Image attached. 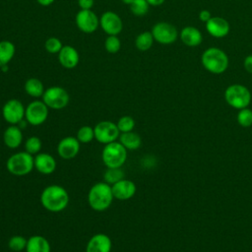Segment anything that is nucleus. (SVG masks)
<instances>
[{"label": "nucleus", "mask_w": 252, "mask_h": 252, "mask_svg": "<svg viewBox=\"0 0 252 252\" xmlns=\"http://www.w3.org/2000/svg\"><path fill=\"white\" fill-rule=\"evenodd\" d=\"M39 200L46 211L59 213L67 208L70 198L64 187L58 184H51L42 190Z\"/></svg>", "instance_id": "f257e3e1"}, {"label": "nucleus", "mask_w": 252, "mask_h": 252, "mask_svg": "<svg viewBox=\"0 0 252 252\" xmlns=\"http://www.w3.org/2000/svg\"><path fill=\"white\" fill-rule=\"evenodd\" d=\"M114 196L111 185L104 181L94 183L89 190L88 203L95 212L106 211L112 204Z\"/></svg>", "instance_id": "f03ea898"}, {"label": "nucleus", "mask_w": 252, "mask_h": 252, "mask_svg": "<svg viewBox=\"0 0 252 252\" xmlns=\"http://www.w3.org/2000/svg\"><path fill=\"white\" fill-rule=\"evenodd\" d=\"M201 63L208 72L215 75H220L227 70L229 59L227 54L222 49L216 46H211L202 53Z\"/></svg>", "instance_id": "7ed1b4c3"}, {"label": "nucleus", "mask_w": 252, "mask_h": 252, "mask_svg": "<svg viewBox=\"0 0 252 252\" xmlns=\"http://www.w3.org/2000/svg\"><path fill=\"white\" fill-rule=\"evenodd\" d=\"M6 168L12 175L25 176L34 169V156L26 151L15 153L8 158Z\"/></svg>", "instance_id": "20e7f679"}, {"label": "nucleus", "mask_w": 252, "mask_h": 252, "mask_svg": "<svg viewBox=\"0 0 252 252\" xmlns=\"http://www.w3.org/2000/svg\"><path fill=\"white\" fill-rule=\"evenodd\" d=\"M224 99L229 106L239 110L249 106L252 95L249 89L244 85L232 84L225 89Z\"/></svg>", "instance_id": "39448f33"}, {"label": "nucleus", "mask_w": 252, "mask_h": 252, "mask_svg": "<svg viewBox=\"0 0 252 252\" xmlns=\"http://www.w3.org/2000/svg\"><path fill=\"white\" fill-rule=\"evenodd\" d=\"M127 159V150L115 141L104 145L101 151V160L106 167H122Z\"/></svg>", "instance_id": "423d86ee"}, {"label": "nucleus", "mask_w": 252, "mask_h": 252, "mask_svg": "<svg viewBox=\"0 0 252 252\" xmlns=\"http://www.w3.org/2000/svg\"><path fill=\"white\" fill-rule=\"evenodd\" d=\"M42 101L49 109L60 110L65 108L70 100L68 92L59 86H53L45 89L42 96Z\"/></svg>", "instance_id": "0eeeda50"}, {"label": "nucleus", "mask_w": 252, "mask_h": 252, "mask_svg": "<svg viewBox=\"0 0 252 252\" xmlns=\"http://www.w3.org/2000/svg\"><path fill=\"white\" fill-rule=\"evenodd\" d=\"M49 113L48 106L41 100L35 99L28 104L25 111V119L32 126H39L43 124Z\"/></svg>", "instance_id": "6e6552de"}, {"label": "nucleus", "mask_w": 252, "mask_h": 252, "mask_svg": "<svg viewBox=\"0 0 252 252\" xmlns=\"http://www.w3.org/2000/svg\"><path fill=\"white\" fill-rule=\"evenodd\" d=\"M151 32L155 41L164 45L175 42L179 35L177 29L167 22H158L155 24Z\"/></svg>", "instance_id": "1a4fd4ad"}, {"label": "nucleus", "mask_w": 252, "mask_h": 252, "mask_svg": "<svg viewBox=\"0 0 252 252\" xmlns=\"http://www.w3.org/2000/svg\"><path fill=\"white\" fill-rule=\"evenodd\" d=\"M94 140L102 145H106L118 141L120 132L116 123L110 120H103L98 122L94 127Z\"/></svg>", "instance_id": "9d476101"}, {"label": "nucleus", "mask_w": 252, "mask_h": 252, "mask_svg": "<svg viewBox=\"0 0 252 252\" xmlns=\"http://www.w3.org/2000/svg\"><path fill=\"white\" fill-rule=\"evenodd\" d=\"M26 107L17 98L7 100L2 107V116L4 120L10 125H18L25 119Z\"/></svg>", "instance_id": "9b49d317"}, {"label": "nucleus", "mask_w": 252, "mask_h": 252, "mask_svg": "<svg viewBox=\"0 0 252 252\" xmlns=\"http://www.w3.org/2000/svg\"><path fill=\"white\" fill-rule=\"evenodd\" d=\"M75 22L78 29L85 33L94 32L99 26V19L92 10H80L75 17Z\"/></svg>", "instance_id": "f8f14e48"}, {"label": "nucleus", "mask_w": 252, "mask_h": 252, "mask_svg": "<svg viewBox=\"0 0 252 252\" xmlns=\"http://www.w3.org/2000/svg\"><path fill=\"white\" fill-rule=\"evenodd\" d=\"M99 26L108 35H118L123 29L120 16L112 11H106L99 18Z\"/></svg>", "instance_id": "ddd939ff"}, {"label": "nucleus", "mask_w": 252, "mask_h": 252, "mask_svg": "<svg viewBox=\"0 0 252 252\" xmlns=\"http://www.w3.org/2000/svg\"><path fill=\"white\" fill-rule=\"evenodd\" d=\"M81 143L74 136L62 138L57 145V154L63 159H72L79 154Z\"/></svg>", "instance_id": "4468645a"}, {"label": "nucleus", "mask_w": 252, "mask_h": 252, "mask_svg": "<svg viewBox=\"0 0 252 252\" xmlns=\"http://www.w3.org/2000/svg\"><path fill=\"white\" fill-rule=\"evenodd\" d=\"M206 31L208 33L216 38H222L229 33V23L222 17L213 16L206 23Z\"/></svg>", "instance_id": "2eb2a0df"}, {"label": "nucleus", "mask_w": 252, "mask_h": 252, "mask_svg": "<svg viewBox=\"0 0 252 252\" xmlns=\"http://www.w3.org/2000/svg\"><path fill=\"white\" fill-rule=\"evenodd\" d=\"M114 199L119 201H126L134 197L137 191L136 184L130 180L123 178L115 184L111 185Z\"/></svg>", "instance_id": "dca6fc26"}, {"label": "nucleus", "mask_w": 252, "mask_h": 252, "mask_svg": "<svg viewBox=\"0 0 252 252\" xmlns=\"http://www.w3.org/2000/svg\"><path fill=\"white\" fill-rule=\"evenodd\" d=\"M112 241L110 237L102 232L94 234L86 245V252H111Z\"/></svg>", "instance_id": "f3484780"}, {"label": "nucleus", "mask_w": 252, "mask_h": 252, "mask_svg": "<svg viewBox=\"0 0 252 252\" xmlns=\"http://www.w3.org/2000/svg\"><path fill=\"white\" fill-rule=\"evenodd\" d=\"M56 159L48 153H38L34 156V169L41 174L48 175L55 171Z\"/></svg>", "instance_id": "a211bd4d"}, {"label": "nucleus", "mask_w": 252, "mask_h": 252, "mask_svg": "<svg viewBox=\"0 0 252 252\" xmlns=\"http://www.w3.org/2000/svg\"><path fill=\"white\" fill-rule=\"evenodd\" d=\"M59 63L66 69L75 68L80 61L79 52L72 45H63L58 53Z\"/></svg>", "instance_id": "6ab92c4d"}, {"label": "nucleus", "mask_w": 252, "mask_h": 252, "mask_svg": "<svg viewBox=\"0 0 252 252\" xmlns=\"http://www.w3.org/2000/svg\"><path fill=\"white\" fill-rule=\"evenodd\" d=\"M3 142L9 149H18L23 142V132L18 125H9L3 133Z\"/></svg>", "instance_id": "aec40b11"}, {"label": "nucleus", "mask_w": 252, "mask_h": 252, "mask_svg": "<svg viewBox=\"0 0 252 252\" xmlns=\"http://www.w3.org/2000/svg\"><path fill=\"white\" fill-rule=\"evenodd\" d=\"M179 37L181 41L188 47H195L202 43L203 41V34L199 29L193 26L184 27L180 33Z\"/></svg>", "instance_id": "412c9836"}, {"label": "nucleus", "mask_w": 252, "mask_h": 252, "mask_svg": "<svg viewBox=\"0 0 252 252\" xmlns=\"http://www.w3.org/2000/svg\"><path fill=\"white\" fill-rule=\"evenodd\" d=\"M26 252H51L49 241L42 235H32L28 238Z\"/></svg>", "instance_id": "4be33fe9"}, {"label": "nucleus", "mask_w": 252, "mask_h": 252, "mask_svg": "<svg viewBox=\"0 0 252 252\" xmlns=\"http://www.w3.org/2000/svg\"><path fill=\"white\" fill-rule=\"evenodd\" d=\"M118 141L127 151H135L138 150L142 145V139L139 134L134 131L121 133Z\"/></svg>", "instance_id": "5701e85b"}, {"label": "nucleus", "mask_w": 252, "mask_h": 252, "mask_svg": "<svg viewBox=\"0 0 252 252\" xmlns=\"http://www.w3.org/2000/svg\"><path fill=\"white\" fill-rule=\"evenodd\" d=\"M25 92L32 97L38 98L41 97L45 89L43 83L37 78H30L26 81L24 86Z\"/></svg>", "instance_id": "b1692460"}, {"label": "nucleus", "mask_w": 252, "mask_h": 252, "mask_svg": "<svg viewBox=\"0 0 252 252\" xmlns=\"http://www.w3.org/2000/svg\"><path fill=\"white\" fill-rule=\"evenodd\" d=\"M16 52L15 44L10 40L0 41V68L8 65V63L13 59Z\"/></svg>", "instance_id": "393cba45"}, {"label": "nucleus", "mask_w": 252, "mask_h": 252, "mask_svg": "<svg viewBox=\"0 0 252 252\" xmlns=\"http://www.w3.org/2000/svg\"><path fill=\"white\" fill-rule=\"evenodd\" d=\"M155 39L152 34V32H143L139 33L135 38V46L140 51H147L149 50L154 43Z\"/></svg>", "instance_id": "a878e982"}, {"label": "nucleus", "mask_w": 252, "mask_h": 252, "mask_svg": "<svg viewBox=\"0 0 252 252\" xmlns=\"http://www.w3.org/2000/svg\"><path fill=\"white\" fill-rule=\"evenodd\" d=\"M125 173L122 167H106L103 173V181L109 185H113L121 179L125 178Z\"/></svg>", "instance_id": "bb28decb"}, {"label": "nucleus", "mask_w": 252, "mask_h": 252, "mask_svg": "<svg viewBox=\"0 0 252 252\" xmlns=\"http://www.w3.org/2000/svg\"><path fill=\"white\" fill-rule=\"evenodd\" d=\"M76 138L81 144L91 143L94 139V129L92 126H82L78 129Z\"/></svg>", "instance_id": "cd10ccee"}, {"label": "nucleus", "mask_w": 252, "mask_h": 252, "mask_svg": "<svg viewBox=\"0 0 252 252\" xmlns=\"http://www.w3.org/2000/svg\"><path fill=\"white\" fill-rule=\"evenodd\" d=\"M42 148V142L37 136H31L25 142V151L32 156H35L40 153Z\"/></svg>", "instance_id": "c85d7f7f"}, {"label": "nucleus", "mask_w": 252, "mask_h": 252, "mask_svg": "<svg viewBox=\"0 0 252 252\" xmlns=\"http://www.w3.org/2000/svg\"><path fill=\"white\" fill-rule=\"evenodd\" d=\"M28 239L23 235H13L8 240V247L14 252H21L26 250Z\"/></svg>", "instance_id": "c756f323"}, {"label": "nucleus", "mask_w": 252, "mask_h": 252, "mask_svg": "<svg viewBox=\"0 0 252 252\" xmlns=\"http://www.w3.org/2000/svg\"><path fill=\"white\" fill-rule=\"evenodd\" d=\"M150 5L147 0H134L130 5L131 13L136 17H144L149 12Z\"/></svg>", "instance_id": "7c9ffc66"}, {"label": "nucleus", "mask_w": 252, "mask_h": 252, "mask_svg": "<svg viewBox=\"0 0 252 252\" xmlns=\"http://www.w3.org/2000/svg\"><path fill=\"white\" fill-rule=\"evenodd\" d=\"M116 125L118 127V130L121 133H126V132H131L134 130L136 122L134 118L130 115H123L121 116L118 121L116 122Z\"/></svg>", "instance_id": "2f4dec72"}, {"label": "nucleus", "mask_w": 252, "mask_h": 252, "mask_svg": "<svg viewBox=\"0 0 252 252\" xmlns=\"http://www.w3.org/2000/svg\"><path fill=\"white\" fill-rule=\"evenodd\" d=\"M236 120L238 124L242 127L246 128L252 126V110L248 107L239 109L236 115Z\"/></svg>", "instance_id": "473e14b6"}, {"label": "nucleus", "mask_w": 252, "mask_h": 252, "mask_svg": "<svg viewBox=\"0 0 252 252\" xmlns=\"http://www.w3.org/2000/svg\"><path fill=\"white\" fill-rule=\"evenodd\" d=\"M104 48L108 53H117L121 48V41L117 35H108L104 41Z\"/></svg>", "instance_id": "72a5a7b5"}, {"label": "nucleus", "mask_w": 252, "mask_h": 252, "mask_svg": "<svg viewBox=\"0 0 252 252\" xmlns=\"http://www.w3.org/2000/svg\"><path fill=\"white\" fill-rule=\"evenodd\" d=\"M62 47H63V44H62L61 40L55 36L48 37L44 42L45 50L51 54H56V53L58 54Z\"/></svg>", "instance_id": "f704fd0d"}, {"label": "nucleus", "mask_w": 252, "mask_h": 252, "mask_svg": "<svg viewBox=\"0 0 252 252\" xmlns=\"http://www.w3.org/2000/svg\"><path fill=\"white\" fill-rule=\"evenodd\" d=\"M94 0H78V5L81 10H92Z\"/></svg>", "instance_id": "c9c22d12"}, {"label": "nucleus", "mask_w": 252, "mask_h": 252, "mask_svg": "<svg viewBox=\"0 0 252 252\" xmlns=\"http://www.w3.org/2000/svg\"><path fill=\"white\" fill-rule=\"evenodd\" d=\"M243 67L247 73L252 74V54H249L244 58Z\"/></svg>", "instance_id": "e433bc0d"}, {"label": "nucleus", "mask_w": 252, "mask_h": 252, "mask_svg": "<svg viewBox=\"0 0 252 252\" xmlns=\"http://www.w3.org/2000/svg\"><path fill=\"white\" fill-rule=\"evenodd\" d=\"M212 17H213V16H212L211 12H210L209 10H206V9L201 10L200 13H199V19H200V21H202V22L205 23V24H206Z\"/></svg>", "instance_id": "4c0bfd02"}, {"label": "nucleus", "mask_w": 252, "mask_h": 252, "mask_svg": "<svg viewBox=\"0 0 252 252\" xmlns=\"http://www.w3.org/2000/svg\"><path fill=\"white\" fill-rule=\"evenodd\" d=\"M165 0H147L150 6H159L164 3Z\"/></svg>", "instance_id": "58836bf2"}, {"label": "nucleus", "mask_w": 252, "mask_h": 252, "mask_svg": "<svg viewBox=\"0 0 252 252\" xmlns=\"http://www.w3.org/2000/svg\"><path fill=\"white\" fill-rule=\"evenodd\" d=\"M37 3L41 6H49L51 5L55 0H36Z\"/></svg>", "instance_id": "ea45409f"}, {"label": "nucleus", "mask_w": 252, "mask_h": 252, "mask_svg": "<svg viewBox=\"0 0 252 252\" xmlns=\"http://www.w3.org/2000/svg\"><path fill=\"white\" fill-rule=\"evenodd\" d=\"M121 1H122L124 4H126V5H129V6H130V5H131V3H132L134 0H121Z\"/></svg>", "instance_id": "a19ab883"}]
</instances>
